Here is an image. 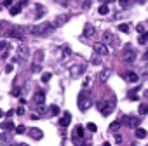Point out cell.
<instances>
[{
  "instance_id": "cell-5",
  "label": "cell",
  "mask_w": 148,
  "mask_h": 146,
  "mask_svg": "<svg viewBox=\"0 0 148 146\" xmlns=\"http://www.w3.org/2000/svg\"><path fill=\"white\" fill-rule=\"evenodd\" d=\"M42 61H44V52H42V50H37L35 56H33V64H32V71H33V73H38V71L42 70V68H40Z\"/></svg>"
},
{
  "instance_id": "cell-28",
  "label": "cell",
  "mask_w": 148,
  "mask_h": 146,
  "mask_svg": "<svg viewBox=\"0 0 148 146\" xmlns=\"http://www.w3.org/2000/svg\"><path fill=\"white\" fill-rule=\"evenodd\" d=\"M86 129H87L89 132H96V130H98V127H96V123H92V122H91V123H87V125H86Z\"/></svg>"
},
{
  "instance_id": "cell-21",
  "label": "cell",
  "mask_w": 148,
  "mask_h": 146,
  "mask_svg": "<svg viewBox=\"0 0 148 146\" xmlns=\"http://www.w3.org/2000/svg\"><path fill=\"white\" fill-rule=\"evenodd\" d=\"M134 134H136V137H138V139H145V137H146V130H145V129H141V127H138Z\"/></svg>"
},
{
  "instance_id": "cell-23",
  "label": "cell",
  "mask_w": 148,
  "mask_h": 146,
  "mask_svg": "<svg viewBox=\"0 0 148 146\" xmlns=\"http://www.w3.org/2000/svg\"><path fill=\"white\" fill-rule=\"evenodd\" d=\"M98 12H99V14H101V16H106V14H108V12H110V7H108V5H106V4H103V5H101V7H99V9H98Z\"/></svg>"
},
{
  "instance_id": "cell-1",
  "label": "cell",
  "mask_w": 148,
  "mask_h": 146,
  "mask_svg": "<svg viewBox=\"0 0 148 146\" xmlns=\"http://www.w3.org/2000/svg\"><path fill=\"white\" fill-rule=\"evenodd\" d=\"M52 30H54L52 23H40V25H35V26H30V28H28V31H30L32 35H37V37L47 35V33H51Z\"/></svg>"
},
{
  "instance_id": "cell-51",
  "label": "cell",
  "mask_w": 148,
  "mask_h": 146,
  "mask_svg": "<svg viewBox=\"0 0 148 146\" xmlns=\"http://www.w3.org/2000/svg\"><path fill=\"white\" fill-rule=\"evenodd\" d=\"M145 96H146V98H148V91H146V92H145Z\"/></svg>"
},
{
  "instance_id": "cell-11",
  "label": "cell",
  "mask_w": 148,
  "mask_h": 146,
  "mask_svg": "<svg viewBox=\"0 0 148 146\" xmlns=\"http://www.w3.org/2000/svg\"><path fill=\"white\" fill-rule=\"evenodd\" d=\"M28 136L32 137V139H42L44 137V132L40 130V129H37V127H32V129H28Z\"/></svg>"
},
{
  "instance_id": "cell-40",
  "label": "cell",
  "mask_w": 148,
  "mask_h": 146,
  "mask_svg": "<svg viewBox=\"0 0 148 146\" xmlns=\"http://www.w3.org/2000/svg\"><path fill=\"white\" fill-rule=\"evenodd\" d=\"M136 30H138V33H145V26H143V25H138Z\"/></svg>"
},
{
  "instance_id": "cell-22",
  "label": "cell",
  "mask_w": 148,
  "mask_h": 146,
  "mask_svg": "<svg viewBox=\"0 0 148 146\" xmlns=\"http://www.w3.org/2000/svg\"><path fill=\"white\" fill-rule=\"evenodd\" d=\"M9 12H11V16H16V14H19V12H21V4H19V5H12V7L9 9Z\"/></svg>"
},
{
  "instance_id": "cell-15",
  "label": "cell",
  "mask_w": 148,
  "mask_h": 146,
  "mask_svg": "<svg viewBox=\"0 0 148 146\" xmlns=\"http://www.w3.org/2000/svg\"><path fill=\"white\" fill-rule=\"evenodd\" d=\"M110 73H112V71H110L108 68H105V70L99 73V75H98V82H99V84H105V82L110 78Z\"/></svg>"
},
{
  "instance_id": "cell-36",
  "label": "cell",
  "mask_w": 148,
  "mask_h": 146,
  "mask_svg": "<svg viewBox=\"0 0 148 146\" xmlns=\"http://www.w3.org/2000/svg\"><path fill=\"white\" fill-rule=\"evenodd\" d=\"M11 94H12L14 98H18V96H21V89H12V91H11Z\"/></svg>"
},
{
  "instance_id": "cell-18",
  "label": "cell",
  "mask_w": 148,
  "mask_h": 146,
  "mask_svg": "<svg viewBox=\"0 0 148 146\" xmlns=\"http://www.w3.org/2000/svg\"><path fill=\"white\" fill-rule=\"evenodd\" d=\"M84 136V127L82 125H77L75 127V132H73V137H75V139H80Z\"/></svg>"
},
{
  "instance_id": "cell-29",
  "label": "cell",
  "mask_w": 148,
  "mask_h": 146,
  "mask_svg": "<svg viewBox=\"0 0 148 146\" xmlns=\"http://www.w3.org/2000/svg\"><path fill=\"white\" fill-rule=\"evenodd\" d=\"M49 80H51V73H49V71H47V73H42V82L47 84Z\"/></svg>"
},
{
  "instance_id": "cell-4",
  "label": "cell",
  "mask_w": 148,
  "mask_h": 146,
  "mask_svg": "<svg viewBox=\"0 0 148 146\" xmlns=\"http://www.w3.org/2000/svg\"><path fill=\"white\" fill-rule=\"evenodd\" d=\"M98 110L101 111L103 117H108V115L115 110V103H113V101H99V103H98Z\"/></svg>"
},
{
  "instance_id": "cell-45",
  "label": "cell",
  "mask_w": 148,
  "mask_h": 146,
  "mask_svg": "<svg viewBox=\"0 0 148 146\" xmlns=\"http://www.w3.org/2000/svg\"><path fill=\"white\" fill-rule=\"evenodd\" d=\"M115 141H117V143H122V137H120V136L117 134V136H115Z\"/></svg>"
},
{
  "instance_id": "cell-33",
  "label": "cell",
  "mask_w": 148,
  "mask_h": 146,
  "mask_svg": "<svg viewBox=\"0 0 148 146\" xmlns=\"http://www.w3.org/2000/svg\"><path fill=\"white\" fill-rule=\"evenodd\" d=\"M138 40H139V44H145V42L148 40V31H145V33H143V35H141Z\"/></svg>"
},
{
  "instance_id": "cell-30",
  "label": "cell",
  "mask_w": 148,
  "mask_h": 146,
  "mask_svg": "<svg viewBox=\"0 0 148 146\" xmlns=\"http://www.w3.org/2000/svg\"><path fill=\"white\" fill-rule=\"evenodd\" d=\"M9 139H11L9 132H2V134H0V141H9Z\"/></svg>"
},
{
  "instance_id": "cell-37",
  "label": "cell",
  "mask_w": 148,
  "mask_h": 146,
  "mask_svg": "<svg viewBox=\"0 0 148 146\" xmlns=\"http://www.w3.org/2000/svg\"><path fill=\"white\" fill-rule=\"evenodd\" d=\"M129 98H131V99H134V101L138 99V94H136V89H132V91L129 92Z\"/></svg>"
},
{
  "instance_id": "cell-53",
  "label": "cell",
  "mask_w": 148,
  "mask_h": 146,
  "mask_svg": "<svg viewBox=\"0 0 148 146\" xmlns=\"http://www.w3.org/2000/svg\"><path fill=\"white\" fill-rule=\"evenodd\" d=\"M0 33H2V31H0Z\"/></svg>"
},
{
  "instance_id": "cell-14",
  "label": "cell",
  "mask_w": 148,
  "mask_h": 146,
  "mask_svg": "<svg viewBox=\"0 0 148 146\" xmlns=\"http://www.w3.org/2000/svg\"><path fill=\"white\" fill-rule=\"evenodd\" d=\"M68 19H70V18H68L66 14H61V16H58V18L54 19V23H52V26H54V28H59V26H63V25H64V23H66Z\"/></svg>"
},
{
  "instance_id": "cell-6",
  "label": "cell",
  "mask_w": 148,
  "mask_h": 146,
  "mask_svg": "<svg viewBox=\"0 0 148 146\" xmlns=\"http://www.w3.org/2000/svg\"><path fill=\"white\" fill-rule=\"evenodd\" d=\"M136 56H138V52H136L131 45H125V50H124V54H122L124 61H125V63H134V61H136Z\"/></svg>"
},
{
  "instance_id": "cell-43",
  "label": "cell",
  "mask_w": 148,
  "mask_h": 146,
  "mask_svg": "<svg viewBox=\"0 0 148 146\" xmlns=\"http://www.w3.org/2000/svg\"><path fill=\"white\" fill-rule=\"evenodd\" d=\"M127 2H129V0H119V4H120L122 7H125V5H127Z\"/></svg>"
},
{
  "instance_id": "cell-38",
  "label": "cell",
  "mask_w": 148,
  "mask_h": 146,
  "mask_svg": "<svg viewBox=\"0 0 148 146\" xmlns=\"http://www.w3.org/2000/svg\"><path fill=\"white\" fill-rule=\"evenodd\" d=\"M38 108V113H47V106L45 104H40V106H37Z\"/></svg>"
},
{
  "instance_id": "cell-41",
  "label": "cell",
  "mask_w": 148,
  "mask_h": 146,
  "mask_svg": "<svg viewBox=\"0 0 148 146\" xmlns=\"http://www.w3.org/2000/svg\"><path fill=\"white\" fill-rule=\"evenodd\" d=\"M12 70H14L12 64H7V66H5V73H12Z\"/></svg>"
},
{
  "instance_id": "cell-39",
  "label": "cell",
  "mask_w": 148,
  "mask_h": 146,
  "mask_svg": "<svg viewBox=\"0 0 148 146\" xmlns=\"http://www.w3.org/2000/svg\"><path fill=\"white\" fill-rule=\"evenodd\" d=\"M89 84H91V78L87 77V78L84 80V84H82V89H87V87H89Z\"/></svg>"
},
{
  "instance_id": "cell-20",
  "label": "cell",
  "mask_w": 148,
  "mask_h": 146,
  "mask_svg": "<svg viewBox=\"0 0 148 146\" xmlns=\"http://www.w3.org/2000/svg\"><path fill=\"white\" fill-rule=\"evenodd\" d=\"M120 127H122V123H120V120H115V122H112V123H110V127H108V129H110L112 132H115V130H119Z\"/></svg>"
},
{
  "instance_id": "cell-27",
  "label": "cell",
  "mask_w": 148,
  "mask_h": 146,
  "mask_svg": "<svg viewBox=\"0 0 148 146\" xmlns=\"http://www.w3.org/2000/svg\"><path fill=\"white\" fill-rule=\"evenodd\" d=\"M7 37H14V38H19V40L23 38V37H21V35L18 33V30H11V31L7 33Z\"/></svg>"
},
{
  "instance_id": "cell-34",
  "label": "cell",
  "mask_w": 148,
  "mask_h": 146,
  "mask_svg": "<svg viewBox=\"0 0 148 146\" xmlns=\"http://www.w3.org/2000/svg\"><path fill=\"white\" fill-rule=\"evenodd\" d=\"M4 50H7V40L0 42V52H4Z\"/></svg>"
},
{
  "instance_id": "cell-47",
  "label": "cell",
  "mask_w": 148,
  "mask_h": 146,
  "mask_svg": "<svg viewBox=\"0 0 148 146\" xmlns=\"http://www.w3.org/2000/svg\"><path fill=\"white\" fill-rule=\"evenodd\" d=\"M112 2H113V0H105V4H106V5H108V4H112Z\"/></svg>"
},
{
  "instance_id": "cell-12",
  "label": "cell",
  "mask_w": 148,
  "mask_h": 146,
  "mask_svg": "<svg viewBox=\"0 0 148 146\" xmlns=\"http://www.w3.org/2000/svg\"><path fill=\"white\" fill-rule=\"evenodd\" d=\"M94 33H96L94 26H92L91 23H86V25H84V37H87V38H92V37H94Z\"/></svg>"
},
{
  "instance_id": "cell-44",
  "label": "cell",
  "mask_w": 148,
  "mask_h": 146,
  "mask_svg": "<svg viewBox=\"0 0 148 146\" xmlns=\"http://www.w3.org/2000/svg\"><path fill=\"white\" fill-rule=\"evenodd\" d=\"M16 113H18V115H23V113H25V110H23V108H18V110H16Z\"/></svg>"
},
{
  "instance_id": "cell-31",
  "label": "cell",
  "mask_w": 148,
  "mask_h": 146,
  "mask_svg": "<svg viewBox=\"0 0 148 146\" xmlns=\"http://www.w3.org/2000/svg\"><path fill=\"white\" fill-rule=\"evenodd\" d=\"M92 64H101V56L94 54V56H92Z\"/></svg>"
},
{
  "instance_id": "cell-52",
  "label": "cell",
  "mask_w": 148,
  "mask_h": 146,
  "mask_svg": "<svg viewBox=\"0 0 148 146\" xmlns=\"http://www.w3.org/2000/svg\"><path fill=\"white\" fill-rule=\"evenodd\" d=\"M84 146H91V144H89V143H87V144H84Z\"/></svg>"
},
{
  "instance_id": "cell-16",
  "label": "cell",
  "mask_w": 148,
  "mask_h": 146,
  "mask_svg": "<svg viewBox=\"0 0 148 146\" xmlns=\"http://www.w3.org/2000/svg\"><path fill=\"white\" fill-rule=\"evenodd\" d=\"M44 101H45V94H44V92H37V94L33 96V104L40 106V104H44Z\"/></svg>"
},
{
  "instance_id": "cell-19",
  "label": "cell",
  "mask_w": 148,
  "mask_h": 146,
  "mask_svg": "<svg viewBox=\"0 0 148 146\" xmlns=\"http://www.w3.org/2000/svg\"><path fill=\"white\" fill-rule=\"evenodd\" d=\"M0 129L2 130H14V123L12 122H4V123H0Z\"/></svg>"
},
{
  "instance_id": "cell-24",
  "label": "cell",
  "mask_w": 148,
  "mask_h": 146,
  "mask_svg": "<svg viewBox=\"0 0 148 146\" xmlns=\"http://www.w3.org/2000/svg\"><path fill=\"white\" fill-rule=\"evenodd\" d=\"M49 113H51L52 117H56V115H59V113H61V110H59V106H56V104H52V106L49 108Z\"/></svg>"
},
{
  "instance_id": "cell-9",
  "label": "cell",
  "mask_w": 148,
  "mask_h": 146,
  "mask_svg": "<svg viewBox=\"0 0 148 146\" xmlns=\"http://www.w3.org/2000/svg\"><path fill=\"white\" fill-rule=\"evenodd\" d=\"M120 123H122V125H127V127H131V129H134V127L139 125V117H124V118L120 120Z\"/></svg>"
},
{
  "instance_id": "cell-7",
  "label": "cell",
  "mask_w": 148,
  "mask_h": 146,
  "mask_svg": "<svg viewBox=\"0 0 148 146\" xmlns=\"http://www.w3.org/2000/svg\"><path fill=\"white\" fill-rule=\"evenodd\" d=\"M84 73H86V64H82V63L70 66V75L71 77H80V75H84Z\"/></svg>"
},
{
  "instance_id": "cell-25",
  "label": "cell",
  "mask_w": 148,
  "mask_h": 146,
  "mask_svg": "<svg viewBox=\"0 0 148 146\" xmlns=\"http://www.w3.org/2000/svg\"><path fill=\"white\" fill-rule=\"evenodd\" d=\"M138 111H139V115H148V104H139V108H138Z\"/></svg>"
},
{
  "instance_id": "cell-26",
  "label": "cell",
  "mask_w": 148,
  "mask_h": 146,
  "mask_svg": "<svg viewBox=\"0 0 148 146\" xmlns=\"http://www.w3.org/2000/svg\"><path fill=\"white\" fill-rule=\"evenodd\" d=\"M119 31H122V33H127V31H129V25H127V23H122V25H119Z\"/></svg>"
},
{
  "instance_id": "cell-3",
  "label": "cell",
  "mask_w": 148,
  "mask_h": 146,
  "mask_svg": "<svg viewBox=\"0 0 148 146\" xmlns=\"http://www.w3.org/2000/svg\"><path fill=\"white\" fill-rule=\"evenodd\" d=\"M103 38H105L103 44H105L106 47H112V49H113V47H119V45H120L119 37H117L115 33H112V31H105V33H103Z\"/></svg>"
},
{
  "instance_id": "cell-8",
  "label": "cell",
  "mask_w": 148,
  "mask_h": 146,
  "mask_svg": "<svg viewBox=\"0 0 148 146\" xmlns=\"http://www.w3.org/2000/svg\"><path fill=\"white\" fill-rule=\"evenodd\" d=\"M28 57V47L26 45H19L18 49H16V54H14V59H16V63H19V61H25Z\"/></svg>"
},
{
  "instance_id": "cell-46",
  "label": "cell",
  "mask_w": 148,
  "mask_h": 146,
  "mask_svg": "<svg viewBox=\"0 0 148 146\" xmlns=\"http://www.w3.org/2000/svg\"><path fill=\"white\" fill-rule=\"evenodd\" d=\"M14 146H28V144H25V143H18V144H14Z\"/></svg>"
},
{
  "instance_id": "cell-49",
  "label": "cell",
  "mask_w": 148,
  "mask_h": 146,
  "mask_svg": "<svg viewBox=\"0 0 148 146\" xmlns=\"http://www.w3.org/2000/svg\"><path fill=\"white\" fill-rule=\"evenodd\" d=\"M145 59H148V52H146V54H145Z\"/></svg>"
},
{
  "instance_id": "cell-13",
  "label": "cell",
  "mask_w": 148,
  "mask_h": 146,
  "mask_svg": "<svg viewBox=\"0 0 148 146\" xmlns=\"http://www.w3.org/2000/svg\"><path fill=\"white\" fill-rule=\"evenodd\" d=\"M124 80H127V82H131V84H136V82L139 80V77L136 75L134 71H125V73H124Z\"/></svg>"
},
{
  "instance_id": "cell-42",
  "label": "cell",
  "mask_w": 148,
  "mask_h": 146,
  "mask_svg": "<svg viewBox=\"0 0 148 146\" xmlns=\"http://www.w3.org/2000/svg\"><path fill=\"white\" fill-rule=\"evenodd\" d=\"M0 56H2V59H5V57H7V56H9V49H7V50H4V52H2V54H0Z\"/></svg>"
},
{
  "instance_id": "cell-50",
  "label": "cell",
  "mask_w": 148,
  "mask_h": 146,
  "mask_svg": "<svg viewBox=\"0 0 148 146\" xmlns=\"http://www.w3.org/2000/svg\"><path fill=\"white\" fill-rule=\"evenodd\" d=\"M103 146H110V143H105V144H103Z\"/></svg>"
},
{
  "instance_id": "cell-17",
  "label": "cell",
  "mask_w": 148,
  "mask_h": 146,
  "mask_svg": "<svg viewBox=\"0 0 148 146\" xmlns=\"http://www.w3.org/2000/svg\"><path fill=\"white\" fill-rule=\"evenodd\" d=\"M70 122H71V115H70V113H63V117L59 118V125H61V127H68Z\"/></svg>"
},
{
  "instance_id": "cell-32",
  "label": "cell",
  "mask_w": 148,
  "mask_h": 146,
  "mask_svg": "<svg viewBox=\"0 0 148 146\" xmlns=\"http://www.w3.org/2000/svg\"><path fill=\"white\" fill-rule=\"evenodd\" d=\"M26 132V127L25 125H18L16 127V134H25Z\"/></svg>"
},
{
  "instance_id": "cell-48",
  "label": "cell",
  "mask_w": 148,
  "mask_h": 146,
  "mask_svg": "<svg viewBox=\"0 0 148 146\" xmlns=\"http://www.w3.org/2000/svg\"><path fill=\"white\" fill-rule=\"evenodd\" d=\"M4 115H5V113H4V111H2V110H0V118H2V117H4Z\"/></svg>"
},
{
  "instance_id": "cell-35",
  "label": "cell",
  "mask_w": 148,
  "mask_h": 146,
  "mask_svg": "<svg viewBox=\"0 0 148 146\" xmlns=\"http://www.w3.org/2000/svg\"><path fill=\"white\" fill-rule=\"evenodd\" d=\"M71 54V50L66 47V45H63V57H66V56H70Z\"/></svg>"
},
{
  "instance_id": "cell-10",
  "label": "cell",
  "mask_w": 148,
  "mask_h": 146,
  "mask_svg": "<svg viewBox=\"0 0 148 146\" xmlns=\"http://www.w3.org/2000/svg\"><path fill=\"white\" fill-rule=\"evenodd\" d=\"M92 49H94V52H96L98 56H106V54L110 52V49H108L103 42H96V44L92 45Z\"/></svg>"
},
{
  "instance_id": "cell-2",
  "label": "cell",
  "mask_w": 148,
  "mask_h": 146,
  "mask_svg": "<svg viewBox=\"0 0 148 146\" xmlns=\"http://www.w3.org/2000/svg\"><path fill=\"white\" fill-rule=\"evenodd\" d=\"M89 106H91V91L89 89H84L79 94V110L80 111H87Z\"/></svg>"
}]
</instances>
